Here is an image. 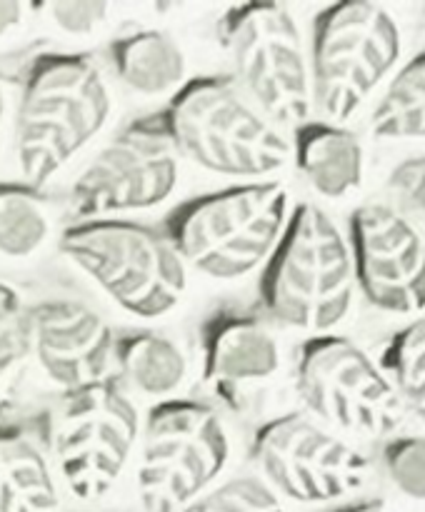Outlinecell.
Here are the masks:
<instances>
[{
  "label": "cell",
  "instance_id": "obj_28",
  "mask_svg": "<svg viewBox=\"0 0 425 512\" xmlns=\"http://www.w3.org/2000/svg\"><path fill=\"white\" fill-rule=\"evenodd\" d=\"M38 5L20 3V0H0V40L18 33Z\"/></svg>",
  "mask_w": 425,
  "mask_h": 512
},
{
  "label": "cell",
  "instance_id": "obj_21",
  "mask_svg": "<svg viewBox=\"0 0 425 512\" xmlns=\"http://www.w3.org/2000/svg\"><path fill=\"white\" fill-rule=\"evenodd\" d=\"M53 218L38 190L0 180V258L30 260L48 245Z\"/></svg>",
  "mask_w": 425,
  "mask_h": 512
},
{
  "label": "cell",
  "instance_id": "obj_6",
  "mask_svg": "<svg viewBox=\"0 0 425 512\" xmlns=\"http://www.w3.org/2000/svg\"><path fill=\"white\" fill-rule=\"evenodd\" d=\"M403 28L385 5L343 0L315 15L310 38L313 115L348 125L398 70Z\"/></svg>",
  "mask_w": 425,
  "mask_h": 512
},
{
  "label": "cell",
  "instance_id": "obj_24",
  "mask_svg": "<svg viewBox=\"0 0 425 512\" xmlns=\"http://www.w3.org/2000/svg\"><path fill=\"white\" fill-rule=\"evenodd\" d=\"M28 310L23 293L0 280V393L8 388L15 370L28 360Z\"/></svg>",
  "mask_w": 425,
  "mask_h": 512
},
{
  "label": "cell",
  "instance_id": "obj_2",
  "mask_svg": "<svg viewBox=\"0 0 425 512\" xmlns=\"http://www.w3.org/2000/svg\"><path fill=\"white\" fill-rule=\"evenodd\" d=\"M293 208V193L280 180L233 183L175 205L163 233L188 270L240 283L268 263Z\"/></svg>",
  "mask_w": 425,
  "mask_h": 512
},
{
  "label": "cell",
  "instance_id": "obj_8",
  "mask_svg": "<svg viewBox=\"0 0 425 512\" xmlns=\"http://www.w3.org/2000/svg\"><path fill=\"white\" fill-rule=\"evenodd\" d=\"M140 425L138 405L113 378L60 395L43 440L60 490L80 503L113 493L133 463Z\"/></svg>",
  "mask_w": 425,
  "mask_h": 512
},
{
  "label": "cell",
  "instance_id": "obj_11",
  "mask_svg": "<svg viewBox=\"0 0 425 512\" xmlns=\"http://www.w3.org/2000/svg\"><path fill=\"white\" fill-rule=\"evenodd\" d=\"M180 183V155L163 113L135 118L85 163L70 188L80 220L123 218L168 203Z\"/></svg>",
  "mask_w": 425,
  "mask_h": 512
},
{
  "label": "cell",
  "instance_id": "obj_25",
  "mask_svg": "<svg viewBox=\"0 0 425 512\" xmlns=\"http://www.w3.org/2000/svg\"><path fill=\"white\" fill-rule=\"evenodd\" d=\"M383 468L390 483L408 500H423L425 445L420 435H393L383 448Z\"/></svg>",
  "mask_w": 425,
  "mask_h": 512
},
{
  "label": "cell",
  "instance_id": "obj_17",
  "mask_svg": "<svg viewBox=\"0 0 425 512\" xmlns=\"http://www.w3.org/2000/svg\"><path fill=\"white\" fill-rule=\"evenodd\" d=\"M60 483L43 440L0 418V512H58Z\"/></svg>",
  "mask_w": 425,
  "mask_h": 512
},
{
  "label": "cell",
  "instance_id": "obj_10",
  "mask_svg": "<svg viewBox=\"0 0 425 512\" xmlns=\"http://www.w3.org/2000/svg\"><path fill=\"white\" fill-rule=\"evenodd\" d=\"M295 393L305 415L333 433L388 440L405 420V405L383 370L343 335H315L298 348Z\"/></svg>",
  "mask_w": 425,
  "mask_h": 512
},
{
  "label": "cell",
  "instance_id": "obj_26",
  "mask_svg": "<svg viewBox=\"0 0 425 512\" xmlns=\"http://www.w3.org/2000/svg\"><path fill=\"white\" fill-rule=\"evenodd\" d=\"M385 193L390 208L408 220H420L425 210V160L423 155H405L385 175Z\"/></svg>",
  "mask_w": 425,
  "mask_h": 512
},
{
  "label": "cell",
  "instance_id": "obj_12",
  "mask_svg": "<svg viewBox=\"0 0 425 512\" xmlns=\"http://www.w3.org/2000/svg\"><path fill=\"white\" fill-rule=\"evenodd\" d=\"M260 480L298 505H330L358 493L370 478V458L355 443L305 413H288L253 435Z\"/></svg>",
  "mask_w": 425,
  "mask_h": 512
},
{
  "label": "cell",
  "instance_id": "obj_3",
  "mask_svg": "<svg viewBox=\"0 0 425 512\" xmlns=\"http://www.w3.org/2000/svg\"><path fill=\"white\" fill-rule=\"evenodd\" d=\"M355 295L348 235L320 205H295L260 273L268 318L308 338L330 335L353 315Z\"/></svg>",
  "mask_w": 425,
  "mask_h": 512
},
{
  "label": "cell",
  "instance_id": "obj_20",
  "mask_svg": "<svg viewBox=\"0 0 425 512\" xmlns=\"http://www.w3.org/2000/svg\"><path fill=\"white\" fill-rule=\"evenodd\" d=\"M375 140L405 143L423 140L425 133V55L418 53L383 83L368 115Z\"/></svg>",
  "mask_w": 425,
  "mask_h": 512
},
{
  "label": "cell",
  "instance_id": "obj_18",
  "mask_svg": "<svg viewBox=\"0 0 425 512\" xmlns=\"http://www.w3.org/2000/svg\"><path fill=\"white\" fill-rule=\"evenodd\" d=\"M115 80L140 98H173L185 85L188 58L178 40L158 28L118 35L108 45Z\"/></svg>",
  "mask_w": 425,
  "mask_h": 512
},
{
  "label": "cell",
  "instance_id": "obj_27",
  "mask_svg": "<svg viewBox=\"0 0 425 512\" xmlns=\"http://www.w3.org/2000/svg\"><path fill=\"white\" fill-rule=\"evenodd\" d=\"M43 10L60 33L73 35V38L93 35L110 18V5L98 3V0H55V3L43 5Z\"/></svg>",
  "mask_w": 425,
  "mask_h": 512
},
{
  "label": "cell",
  "instance_id": "obj_4",
  "mask_svg": "<svg viewBox=\"0 0 425 512\" xmlns=\"http://www.w3.org/2000/svg\"><path fill=\"white\" fill-rule=\"evenodd\" d=\"M163 120L180 160L213 175L240 183L273 180L293 160L290 135L225 75L185 80L163 110Z\"/></svg>",
  "mask_w": 425,
  "mask_h": 512
},
{
  "label": "cell",
  "instance_id": "obj_22",
  "mask_svg": "<svg viewBox=\"0 0 425 512\" xmlns=\"http://www.w3.org/2000/svg\"><path fill=\"white\" fill-rule=\"evenodd\" d=\"M388 383L398 393L405 413L420 418L425 408V325L423 318L410 320L408 325L390 335L383 353L375 360Z\"/></svg>",
  "mask_w": 425,
  "mask_h": 512
},
{
  "label": "cell",
  "instance_id": "obj_1",
  "mask_svg": "<svg viewBox=\"0 0 425 512\" xmlns=\"http://www.w3.org/2000/svg\"><path fill=\"white\" fill-rule=\"evenodd\" d=\"M113 118V90L85 53L43 50L25 65L10 133L18 183L43 190Z\"/></svg>",
  "mask_w": 425,
  "mask_h": 512
},
{
  "label": "cell",
  "instance_id": "obj_7",
  "mask_svg": "<svg viewBox=\"0 0 425 512\" xmlns=\"http://www.w3.org/2000/svg\"><path fill=\"white\" fill-rule=\"evenodd\" d=\"M218 40L235 88L285 133L313 120L310 60L303 30L283 3L230 5Z\"/></svg>",
  "mask_w": 425,
  "mask_h": 512
},
{
  "label": "cell",
  "instance_id": "obj_19",
  "mask_svg": "<svg viewBox=\"0 0 425 512\" xmlns=\"http://www.w3.org/2000/svg\"><path fill=\"white\" fill-rule=\"evenodd\" d=\"M115 365L130 390L155 403L180 398L190 375L185 348L173 335L160 330H128L115 335Z\"/></svg>",
  "mask_w": 425,
  "mask_h": 512
},
{
  "label": "cell",
  "instance_id": "obj_15",
  "mask_svg": "<svg viewBox=\"0 0 425 512\" xmlns=\"http://www.w3.org/2000/svg\"><path fill=\"white\" fill-rule=\"evenodd\" d=\"M283 345L273 323L245 308H218L200 323V373L220 403L240 410L253 390L278 378Z\"/></svg>",
  "mask_w": 425,
  "mask_h": 512
},
{
  "label": "cell",
  "instance_id": "obj_23",
  "mask_svg": "<svg viewBox=\"0 0 425 512\" xmlns=\"http://www.w3.org/2000/svg\"><path fill=\"white\" fill-rule=\"evenodd\" d=\"M180 512H285L283 500L260 478L223 480Z\"/></svg>",
  "mask_w": 425,
  "mask_h": 512
},
{
  "label": "cell",
  "instance_id": "obj_14",
  "mask_svg": "<svg viewBox=\"0 0 425 512\" xmlns=\"http://www.w3.org/2000/svg\"><path fill=\"white\" fill-rule=\"evenodd\" d=\"M28 358L60 393L110 378L115 330L75 298H45L28 310Z\"/></svg>",
  "mask_w": 425,
  "mask_h": 512
},
{
  "label": "cell",
  "instance_id": "obj_9",
  "mask_svg": "<svg viewBox=\"0 0 425 512\" xmlns=\"http://www.w3.org/2000/svg\"><path fill=\"white\" fill-rule=\"evenodd\" d=\"M233 453L223 415L208 403H155L140 425L133 475L145 512H180L220 483Z\"/></svg>",
  "mask_w": 425,
  "mask_h": 512
},
{
  "label": "cell",
  "instance_id": "obj_30",
  "mask_svg": "<svg viewBox=\"0 0 425 512\" xmlns=\"http://www.w3.org/2000/svg\"><path fill=\"white\" fill-rule=\"evenodd\" d=\"M5 123H8V90H5L3 78H0V140H3Z\"/></svg>",
  "mask_w": 425,
  "mask_h": 512
},
{
  "label": "cell",
  "instance_id": "obj_5",
  "mask_svg": "<svg viewBox=\"0 0 425 512\" xmlns=\"http://www.w3.org/2000/svg\"><path fill=\"white\" fill-rule=\"evenodd\" d=\"M58 250L130 318H168L188 290V268L163 230L138 220H78L60 233Z\"/></svg>",
  "mask_w": 425,
  "mask_h": 512
},
{
  "label": "cell",
  "instance_id": "obj_16",
  "mask_svg": "<svg viewBox=\"0 0 425 512\" xmlns=\"http://www.w3.org/2000/svg\"><path fill=\"white\" fill-rule=\"evenodd\" d=\"M290 153L300 175L318 198L343 203L365 183V148L348 125L308 120L290 130Z\"/></svg>",
  "mask_w": 425,
  "mask_h": 512
},
{
  "label": "cell",
  "instance_id": "obj_13",
  "mask_svg": "<svg viewBox=\"0 0 425 512\" xmlns=\"http://www.w3.org/2000/svg\"><path fill=\"white\" fill-rule=\"evenodd\" d=\"M355 288L380 313L420 318L425 308V243L418 223L388 203H365L350 215Z\"/></svg>",
  "mask_w": 425,
  "mask_h": 512
},
{
  "label": "cell",
  "instance_id": "obj_29",
  "mask_svg": "<svg viewBox=\"0 0 425 512\" xmlns=\"http://www.w3.org/2000/svg\"><path fill=\"white\" fill-rule=\"evenodd\" d=\"M328 512H393L390 505L380 498H370V500H358V503H348L340 505V508H333Z\"/></svg>",
  "mask_w": 425,
  "mask_h": 512
}]
</instances>
